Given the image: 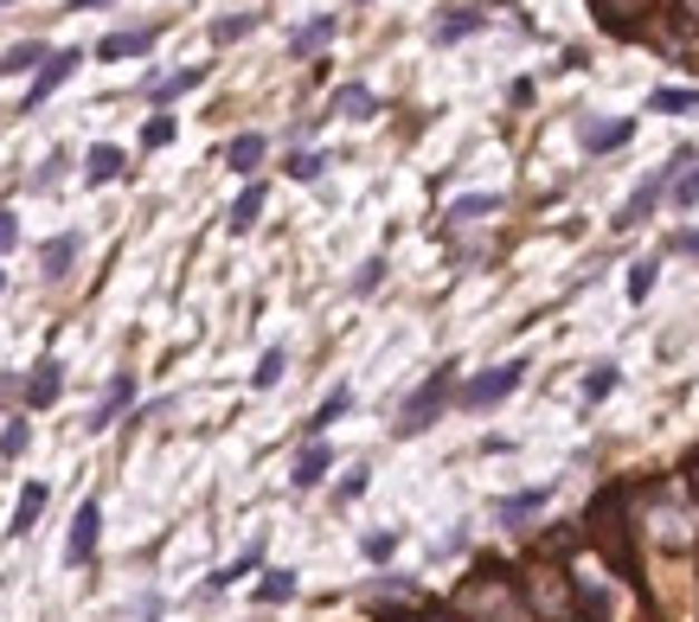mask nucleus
I'll list each match as a JSON object with an SVG mask.
<instances>
[{"label":"nucleus","instance_id":"f257e3e1","mask_svg":"<svg viewBox=\"0 0 699 622\" xmlns=\"http://www.w3.org/2000/svg\"><path fill=\"white\" fill-rule=\"evenodd\" d=\"M449 398H456V366H437V372L405 398V411H398V424H391V437H424V430L443 417Z\"/></svg>","mask_w":699,"mask_h":622},{"label":"nucleus","instance_id":"f03ea898","mask_svg":"<svg viewBox=\"0 0 699 622\" xmlns=\"http://www.w3.org/2000/svg\"><path fill=\"white\" fill-rule=\"evenodd\" d=\"M680 167H699V148H673V161H668V167H654V174H648V181L635 186V193H629V206L617 212V225H622V232H635V225H648V218H654L661 193H668V186L680 181Z\"/></svg>","mask_w":699,"mask_h":622},{"label":"nucleus","instance_id":"7ed1b4c3","mask_svg":"<svg viewBox=\"0 0 699 622\" xmlns=\"http://www.w3.org/2000/svg\"><path fill=\"white\" fill-rule=\"evenodd\" d=\"M526 379V360H507V366H488V372H475L463 391H456V405L463 411H494V405H507Z\"/></svg>","mask_w":699,"mask_h":622},{"label":"nucleus","instance_id":"20e7f679","mask_svg":"<svg viewBox=\"0 0 699 622\" xmlns=\"http://www.w3.org/2000/svg\"><path fill=\"white\" fill-rule=\"evenodd\" d=\"M622 500L629 494L622 488H603L596 494V507H591V540L617 558V571H629V540H622Z\"/></svg>","mask_w":699,"mask_h":622},{"label":"nucleus","instance_id":"39448f33","mask_svg":"<svg viewBox=\"0 0 699 622\" xmlns=\"http://www.w3.org/2000/svg\"><path fill=\"white\" fill-rule=\"evenodd\" d=\"M78 65H84V52H78V46H58V52H46V65L32 71L27 109H39V104H46V97L58 90V84H71V78H78Z\"/></svg>","mask_w":699,"mask_h":622},{"label":"nucleus","instance_id":"423d86ee","mask_svg":"<svg viewBox=\"0 0 699 622\" xmlns=\"http://www.w3.org/2000/svg\"><path fill=\"white\" fill-rule=\"evenodd\" d=\"M97 533H104V507H97V500H84L78 514H71V540H65V565H90V558H97Z\"/></svg>","mask_w":699,"mask_h":622},{"label":"nucleus","instance_id":"0eeeda50","mask_svg":"<svg viewBox=\"0 0 699 622\" xmlns=\"http://www.w3.org/2000/svg\"><path fill=\"white\" fill-rule=\"evenodd\" d=\"M526 603H533L540 616H552V622H571V591H565L559 571H533V577H526Z\"/></svg>","mask_w":699,"mask_h":622},{"label":"nucleus","instance_id":"6e6552de","mask_svg":"<svg viewBox=\"0 0 699 622\" xmlns=\"http://www.w3.org/2000/svg\"><path fill=\"white\" fill-rule=\"evenodd\" d=\"M58 391H65V366L46 353V360L32 366V379L20 386V398H27V411H46V405H58Z\"/></svg>","mask_w":699,"mask_h":622},{"label":"nucleus","instance_id":"1a4fd4ad","mask_svg":"<svg viewBox=\"0 0 699 622\" xmlns=\"http://www.w3.org/2000/svg\"><path fill=\"white\" fill-rule=\"evenodd\" d=\"M161 27H129V32H104V46H97V58L104 65H116V58H148L155 52Z\"/></svg>","mask_w":699,"mask_h":622},{"label":"nucleus","instance_id":"9d476101","mask_svg":"<svg viewBox=\"0 0 699 622\" xmlns=\"http://www.w3.org/2000/svg\"><path fill=\"white\" fill-rule=\"evenodd\" d=\"M263 206H270V186H263V181H251V186H244V193L232 200V212H225V232H232V237H244V232H251V225L263 218Z\"/></svg>","mask_w":699,"mask_h":622},{"label":"nucleus","instance_id":"9b49d317","mask_svg":"<svg viewBox=\"0 0 699 622\" xmlns=\"http://www.w3.org/2000/svg\"><path fill=\"white\" fill-rule=\"evenodd\" d=\"M328 116H347V123H372V116H379V97H372L366 84H340L334 97H328Z\"/></svg>","mask_w":699,"mask_h":622},{"label":"nucleus","instance_id":"f8f14e48","mask_svg":"<svg viewBox=\"0 0 699 622\" xmlns=\"http://www.w3.org/2000/svg\"><path fill=\"white\" fill-rule=\"evenodd\" d=\"M635 135V116H610V123H584V155H617Z\"/></svg>","mask_w":699,"mask_h":622},{"label":"nucleus","instance_id":"ddd939ff","mask_svg":"<svg viewBox=\"0 0 699 622\" xmlns=\"http://www.w3.org/2000/svg\"><path fill=\"white\" fill-rule=\"evenodd\" d=\"M129 405H135V379H129V372H116V379H109V391H104V405L90 411V430H109V424L129 411Z\"/></svg>","mask_w":699,"mask_h":622},{"label":"nucleus","instance_id":"4468645a","mask_svg":"<svg viewBox=\"0 0 699 622\" xmlns=\"http://www.w3.org/2000/svg\"><path fill=\"white\" fill-rule=\"evenodd\" d=\"M545 500H552V482H545V488H520V494H507V500L494 507V519H501V526H526Z\"/></svg>","mask_w":699,"mask_h":622},{"label":"nucleus","instance_id":"2eb2a0df","mask_svg":"<svg viewBox=\"0 0 699 622\" xmlns=\"http://www.w3.org/2000/svg\"><path fill=\"white\" fill-rule=\"evenodd\" d=\"M328 468H334V449H328V443L314 437L309 449L295 456V468H289V482H295V488H314V482H328Z\"/></svg>","mask_w":699,"mask_h":622},{"label":"nucleus","instance_id":"dca6fc26","mask_svg":"<svg viewBox=\"0 0 699 622\" xmlns=\"http://www.w3.org/2000/svg\"><path fill=\"white\" fill-rule=\"evenodd\" d=\"M206 84V65H186V71H167V78H148L142 90L155 97V104H174V97H186V90H200Z\"/></svg>","mask_w":699,"mask_h":622},{"label":"nucleus","instance_id":"f3484780","mask_svg":"<svg viewBox=\"0 0 699 622\" xmlns=\"http://www.w3.org/2000/svg\"><path fill=\"white\" fill-rule=\"evenodd\" d=\"M123 167H129V161H123V148L97 142V148L84 155V181H90V186H109V181H123Z\"/></svg>","mask_w":699,"mask_h":622},{"label":"nucleus","instance_id":"a211bd4d","mask_svg":"<svg viewBox=\"0 0 699 622\" xmlns=\"http://www.w3.org/2000/svg\"><path fill=\"white\" fill-rule=\"evenodd\" d=\"M71 263H78V232H58V237H46V251H39V270L46 276H71Z\"/></svg>","mask_w":699,"mask_h":622},{"label":"nucleus","instance_id":"6ab92c4d","mask_svg":"<svg viewBox=\"0 0 699 622\" xmlns=\"http://www.w3.org/2000/svg\"><path fill=\"white\" fill-rule=\"evenodd\" d=\"M263 155H270V142H263L258 129H251V135H232V148H225V167H232V174H258Z\"/></svg>","mask_w":699,"mask_h":622},{"label":"nucleus","instance_id":"aec40b11","mask_svg":"<svg viewBox=\"0 0 699 622\" xmlns=\"http://www.w3.org/2000/svg\"><path fill=\"white\" fill-rule=\"evenodd\" d=\"M39 514H46V482H27V488H20V507H13V526H7V533H13V540H27L32 526H39Z\"/></svg>","mask_w":699,"mask_h":622},{"label":"nucleus","instance_id":"412c9836","mask_svg":"<svg viewBox=\"0 0 699 622\" xmlns=\"http://www.w3.org/2000/svg\"><path fill=\"white\" fill-rule=\"evenodd\" d=\"M482 20H488L482 7H456L449 20H437V27H430V39H437V46H456V39H468V32H482Z\"/></svg>","mask_w":699,"mask_h":622},{"label":"nucleus","instance_id":"4be33fe9","mask_svg":"<svg viewBox=\"0 0 699 622\" xmlns=\"http://www.w3.org/2000/svg\"><path fill=\"white\" fill-rule=\"evenodd\" d=\"M39 65H46V46H39V39H20V46L0 52V78H27V71H39Z\"/></svg>","mask_w":699,"mask_h":622},{"label":"nucleus","instance_id":"5701e85b","mask_svg":"<svg viewBox=\"0 0 699 622\" xmlns=\"http://www.w3.org/2000/svg\"><path fill=\"white\" fill-rule=\"evenodd\" d=\"M328 39H334V13H321V20H309V27H295V32H289V52H295V58H309V52H321Z\"/></svg>","mask_w":699,"mask_h":622},{"label":"nucleus","instance_id":"b1692460","mask_svg":"<svg viewBox=\"0 0 699 622\" xmlns=\"http://www.w3.org/2000/svg\"><path fill=\"white\" fill-rule=\"evenodd\" d=\"M258 565H263V545H251V552H237V558H232V565H225V571H212V577H206V596L232 591L237 577H244V571H258Z\"/></svg>","mask_w":699,"mask_h":622},{"label":"nucleus","instance_id":"393cba45","mask_svg":"<svg viewBox=\"0 0 699 622\" xmlns=\"http://www.w3.org/2000/svg\"><path fill=\"white\" fill-rule=\"evenodd\" d=\"M648 109L654 116H699V84H687V90H654Z\"/></svg>","mask_w":699,"mask_h":622},{"label":"nucleus","instance_id":"a878e982","mask_svg":"<svg viewBox=\"0 0 699 622\" xmlns=\"http://www.w3.org/2000/svg\"><path fill=\"white\" fill-rule=\"evenodd\" d=\"M501 206H507L501 193H468V200H456V206H449V218H456V225H468V218H494Z\"/></svg>","mask_w":699,"mask_h":622},{"label":"nucleus","instance_id":"bb28decb","mask_svg":"<svg viewBox=\"0 0 699 622\" xmlns=\"http://www.w3.org/2000/svg\"><path fill=\"white\" fill-rule=\"evenodd\" d=\"M263 13H225V20H212V46H237L244 32H258Z\"/></svg>","mask_w":699,"mask_h":622},{"label":"nucleus","instance_id":"cd10ccee","mask_svg":"<svg viewBox=\"0 0 699 622\" xmlns=\"http://www.w3.org/2000/svg\"><path fill=\"white\" fill-rule=\"evenodd\" d=\"M654 276H661V257H642L635 270H629V302H635V309L654 295Z\"/></svg>","mask_w":699,"mask_h":622},{"label":"nucleus","instance_id":"c85d7f7f","mask_svg":"<svg viewBox=\"0 0 699 622\" xmlns=\"http://www.w3.org/2000/svg\"><path fill=\"white\" fill-rule=\"evenodd\" d=\"M27 443H32V424H27V417H7V430H0V456H7V463H20V456H27Z\"/></svg>","mask_w":699,"mask_h":622},{"label":"nucleus","instance_id":"c756f323","mask_svg":"<svg viewBox=\"0 0 699 622\" xmlns=\"http://www.w3.org/2000/svg\"><path fill=\"white\" fill-rule=\"evenodd\" d=\"M283 372H289V353H283V347H270V353L258 360V372H251V386L270 391V386H283Z\"/></svg>","mask_w":699,"mask_h":622},{"label":"nucleus","instance_id":"7c9ffc66","mask_svg":"<svg viewBox=\"0 0 699 622\" xmlns=\"http://www.w3.org/2000/svg\"><path fill=\"white\" fill-rule=\"evenodd\" d=\"M295 596V571H263V584H258V603H289Z\"/></svg>","mask_w":699,"mask_h":622},{"label":"nucleus","instance_id":"2f4dec72","mask_svg":"<svg viewBox=\"0 0 699 622\" xmlns=\"http://www.w3.org/2000/svg\"><path fill=\"white\" fill-rule=\"evenodd\" d=\"M610 391H617V366L603 360V366H591V372H584V405H603Z\"/></svg>","mask_w":699,"mask_h":622},{"label":"nucleus","instance_id":"473e14b6","mask_svg":"<svg viewBox=\"0 0 699 622\" xmlns=\"http://www.w3.org/2000/svg\"><path fill=\"white\" fill-rule=\"evenodd\" d=\"M353 411V391L340 386V391H328V398H321V411H314V430H328V424H340V417Z\"/></svg>","mask_w":699,"mask_h":622},{"label":"nucleus","instance_id":"72a5a7b5","mask_svg":"<svg viewBox=\"0 0 699 622\" xmlns=\"http://www.w3.org/2000/svg\"><path fill=\"white\" fill-rule=\"evenodd\" d=\"M321 167H328V155H309V148L283 161V174H289V181H321Z\"/></svg>","mask_w":699,"mask_h":622},{"label":"nucleus","instance_id":"f704fd0d","mask_svg":"<svg viewBox=\"0 0 699 622\" xmlns=\"http://www.w3.org/2000/svg\"><path fill=\"white\" fill-rule=\"evenodd\" d=\"M174 135H181V123H174V116H148V129H142V148H167Z\"/></svg>","mask_w":699,"mask_h":622},{"label":"nucleus","instance_id":"c9c22d12","mask_svg":"<svg viewBox=\"0 0 699 622\" xmlns=\"http://www.w3.org/2000/svg\"><path fill=\"white\" fill-rule=\"evenodd\" d=\"M379 283H386V257H366L360 276H353V295H372Z\"/></svg>","mask_w":699,"mask_h":622},{"label":"nucleus","instance_id":"e433bc0d","mask_svg":"<svg viewBox=\"0 0 699 622\" xmlns=\"http://www.w3.org/2000/svg\"><path fill=\"white\" fill-rule=\"evenodd\" d=\"M673 206H680V212H693V206H699V167H687V174L673 181Z\"/></svg>","mask_w":699,"mask_h":622},{"label":"nucleus","instance_id":"4c0bfd02","mask_svg":"<svg viewBox=\"0 0 699 622\" xmlns=\"http://www.w3.org/2000/svg\"><path fill=\"white\" fill-rule=\"evenodd\" d=\"M391 552H398V533H366V558L372 565H386Z\"/></svg>","mask_w":699,"mask_h":622},{"label":"nucleus","instance_id":"58836bf2","mask_svg":"<svg viewBox=\"0 0 699 622\" xmlns=\"http://www.w3.org/2000/svg\"><path fill=\"white\" fill-rule=\"evenodd\" d=\"M366 482H372V475H366V468H353V475H347V482L334 488V500H340V507H347V500H360V494H366Z\"/></svg>","mask_w":699,"mask_h":622},{"label":"nucleus","instance_id":"ea45409f","mask_svg":"<svg viewBox=\"0 0 699 622\" xmlns=\"http://www.w3.org/2000/svg\"><path fill=\"white\" fill-rule=\"evenodd\" d=\"M13 244H20V218H13V212L0 206V257H7Z\"/></svg>","mask_w":699,"mask_h":622},{"label":"nucleus","instance_id":"a19ab883","mask_svg":"<svg viewBox=\"0 0 699 622\" xmlns=\"http://www.w3.org/2000/svg\"><path fill=\"white\" fill-rule=\"evenodd\" d=\"M58 167H65V155H52L39 174H32V193H52V181H58Z\"/></svg>","mask_w":699,"mask_h":622},{"label":"nucleus","instance_id":"79ce46f5","mask_svg":"<svg viewBox=\"0 0 699 622\" xmlns=\"http://www.w3.org/2000/svg\"><path fill=\"white\" fill-rule=\"evenodd\" d=\"M673 244H680L687 257H699V232H680V237H673Z\"/></svg>","mask_w":699,"mask_h":622},{"label":"nucleus","instance_id":"37998d69","mask_svg":"<svg viewBox=\"0 0 699 622\" xmlns=\"http://www.w3.org/2000/svg\"><path fill=\"white\" fill-rule=\"evenodd\" d=\"M90 7H109V0H71V13H90Z\"/></svg>","mask_w":699,"mask_h":622},{"label":"nucleus","instance_id":"c03bdc74","mask_svg":"<svg viewBox=\"0 0 699 622\" xmlns=\"http://www.w3.org/2000/svg\"><path fill=\"white\" fill-rule=\"evenodd\" d=\"M693 488H699V468H693Z\"/></svg>","mask_w":699,"mask_h":622},{"label":"nucleus","instance_id":"a18cd8bd","mask_svg":"<svg viewBox=\"0 0 699 622\" xmlns=\"http://www.w3.org/2000/svg\"><path fill=\"white\" fill-rule=\"evenodd\" d=\"M0 289H7V276H0Z\"/></svg>","mask_w":699,"mask_h":622},{"label":"nucleus","instance_id":"49530a36","mask_svg":"<svg viewBox=\"0 0 699 622\" xmlns=\"http://www.w3.org/2000/svg\"><path fill=\"white\" fill-rule=\"evenodd\" d=\"M0 7H7V0H0Z\"/></svg>","mask_w":699,"mask_h":622}]
</instances>
